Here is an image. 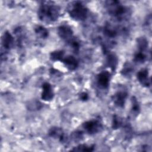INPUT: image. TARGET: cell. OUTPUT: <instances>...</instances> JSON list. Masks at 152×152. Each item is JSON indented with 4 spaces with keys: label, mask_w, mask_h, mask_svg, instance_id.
<instances>
[{
    "label": "cell",
    "mask_w": 152,
    "mask_h": 152,
    "mask_svg": "<svg viewBox=\"0 0 152 152\" xmlns=\"http://www.w3.org/2000/svg\"><path fill=\"white\" fill-rule=\"evenodd\" d=\"M60 9L52 2H44L38 10L39 19L46 23L55 21L59 17Z\"/></svg>",
    "instance_id": "obj_1"
},
{
    "label": "cell",
    "mask_w": 152,
    "mask_h": 152,
    "mask_svg": "<svg viewBox=\"0 0 152 152\" xmlns=\"http://www.w3.org/2000/svg\"><path fill=\"white\" fill-rule=\"evenodd\" d=\"M68 12L70 17L77 21H83L87 17L88 10L80 2L74 1L71 2L68 7Z\"/></svg>",
    "instance_id": "obj_2"
},
{
    "label": "cell",
    "mask_w": 152,
    "mask_h": 152,
    "mask_svg": "<svg viewBox=\"0 0 152 152\" xmlns=\"http://www.w3.org/2000/svg\"><path fill=\"white\" fill-rule=\"evenodd\" d=\"M106 7L109 14L118 20H124L128 14V9L118 1H107Z\"/></svg>",
    "instance_id": "obj_3"
},
{
    "label": "cell",
    "mask_w": 152,
    "mask_h": 152,
    "mask_svg": "<svg viewBox=\"0 0 152 152\" xmlns=\"http://www.w3.org/2000/svg\"><path fill=\"white\" fill-rule=\"evenodd\" d=\"M83 127L88 134L92 135L100 132L102 129V125L99 121L91 119L84 122Z\"/></svg>",
    "instance_id": "obj_4"
},
{
    "label": "cell",
    "mask_w": 152,
    "mask_h": 152,
    "mask_svg": "<svg viewBox=\"0 0 152 152\" xmlns=\"http://www.w3.org/2000/svg\"><path fill=\"white\" fill-rule=\"evenodd\" d=\"M110 74L108 71H102L97 77V84L101 89H106L109 85Z\"/></svg>",
    "instance_id": "obj_5"
},
{
    "label": "cell",
    "mask_w": 152,
    "mask_h": 152,
    "mask_svg": "<svg viewBox=\"0 0 152 152\" xmlns=\"http://www.w3.org/2000/svg\"><path fill=\"white\" fill-rule=\"evenodd\" d=\"M58 34L62 39L69 42L72 39L73 31L70 27L66 25H62L58 27Z\"/></svg>",
    "instance_id": "obj_6"
},
{
    "label": "cell",
    "mask_w": 152,
    "mask_h": 152,
    "mask_svg": "<svg viewBox=\"0 0 152 152\" xmlns=\"http://www.w3.org/2000/svg\"><path fill=\"white\" fill-rule=\"evenodd\" d=\"M128 93L125 90L118 91L112 97V100L115 104L119 107H122L125 103Z\"/></svg>",
    "instance_id": "obj_7"
},
{
    "label": "cell",
    "mask_w": 152,
    "mask_h": 152,
    "mask_svg": "<svg viewBox=\"0 0 152 152\" xmlns=\"http://www.w3.org/2000/svg\"><path fill=\"white\" fill-rule=\"evenodd\" d=\"M53 91L52 86L49 83H44L42 85L41 98L45 101H50L53 98Z\"/></svg>",
    "instance_id": "obj_8"
},
{
    "label": "cell",
    "mask_w": 152,
    "mask_h": 152,
    "mask_svg": "<svg viewBox=\"0 0 152 152\" xmlns=\"http://www.w3.org/2000/svg\"><path fill=\"white\" fill-rule=\"evenodd\" d=\"M1 42L2 47L5 49L10 50L14 46V39L9 31H6L2 35Z\"/></svg>",
    "instance_id": "obj_9"
},
{
    "label": "cell",
    "mask_w": 152,
    "mask_h": 152,
    "mask_svg": "<svg viewBox=\"0 0 152 152\" xmlns=\"http://www.w3.org/2000/svg\"><path fill=\"white\" fill-rule=\"evenodd\" d=\"M137 77L140 84L145 87H148L150 85V80L148 77L147 69H142L137 72Z\"/></svg>",
    "instance_id": "obj_10"
},
{
    "label": "cell",
    "mask_w": 152,
    "mask_h": 152,
    "mask_svg": "<svg viewBox=\"0 0 152 152\" xmlns=\"http://www.w3.org/2000/svg\"><path fill=\"white\" fill-rule=\"evenodd\" d=\"M48 134L50 137L55 139H58L61 142H64L66 140V137L63 130L58 127L51 128L49 131Z\"/></svg>",
    "instance_id": "obj_11"
},
{
    "label": "cell",
    "mask_w": 152,
    "mask_h": 152,
    "mask_svg": "<svg viewBox=\"0 0 152 152\" xmlns=\"http://www.w3.org/2000/svg\"><path fill=\"white\" fill-rule=\"evenodd\" d=\"M62 61L65 66L69 70H74L78 66L77 60L71 55H68L65 58H64Z\"/></svg>",
    "instance_id": "obj_12"
},
{
    "label": "cell",
    "mask_w": 152,
    "mask_h": 152,
    "mask_svg": "<svg viewBox=\"0 0 152 152\" xmlns=\"http://www.w3.org/2000/svg\"><path fill=\"white\" fill-rule=\"evenodd\" d=\"M118 58L114 53H109L106 58V64L112 70H115L118 65Z\"/></svg>",
    "instance_id": "obj_13"
},
{
    "label": "cell",
    "mask_w": 152,
    "mask_h": 152,
    "mask_svg": "<svg viewBox=\"0 0 152 152\" xmlns=\"http://www.w3.org/2000/svg\"><path fill=\"white\" fill-rule=\"evenodd\" d=\"M34 31L37 36L42 39H45L48 37L49 32L48 30L42 26H37L34 28Z\"/></svg>",
    "instance_id": "obj_14"
},
{
    "label": "cell",
    "mask_w": 152,
    "mask_h": 152,
    "mask_svg": "<svg viewBox=\"0 0 152 152\" xmlns=\"http://www.w3.org/2000/svg\"><path fill=\"white\" fill-rule=\"evenodd\" d=\"M104 34L106 36L110 38L115 37L118 34L116 29L110 24H107L103 29Z\"/></svg>",
    "instance_id": "obj_15"
},
{
    "label": "cell",
    "mask_w": 152,
    "mask_h": 152,
    "mask_svg": "<svg viewBox=\"0 0 152 152\" xmlns=\"http://www.w3.org/2000/svg\"><path fill=\"white\" fill-rule=\"evenodd\" d=\"M133 72H134L133 66L130 63H128V62H126L125 64L121 71L122 74L125 77H130L132 75Z\"/></svg>",
    "instance_id": "obj_16"
},
{
    "label": "cell",
    "mask_w": 152,
    "mask_h": 152,
    "mask_svg": "<svg viewBox=\"0 0 152 152\" xmlns=\"http://www.w3.org/2000/svg\"><path fill=\"white\" fill-rule=\"evenodd\" d=\"M64 56V52L62 50H56L50 53V58L52 61H61L63 59Z\"/></svg>",
    "instance_id": "obj_17"
},
{
    "label": "cell",
    "mask_w": 152,
    "mask_h": 152,
    "mask_svg": "<svg viewBox=\"0 0 152 152\" xmlns=\"http://www.w3.org/2000/svg\"><path fill=\"white\" fill-rule=\"evenodd\" d=\"M137 45H138V48L139 49V51L141 52H144L148 46V43L147 40L145 38L141 37H139L137 39Z\"/></svg>",
    "instance_id": "obj_18"
},
{
    "label": "cell",
    "mask_w": 152,
    "mask_h": 152,
    "mask_svg": "<svg viewBox=\"0 0 152 152\" xmlns=\"http://www.w3.org/2000/svg\"><path fill=\"white\" fill-rule=\"evenodd\" d=\"M145 59H146V55L144 52L138 51L134 55V61L137 63L141 64L144 62L145 61Z\"/></svg>",
    "instance_id": "obj_19"
},
{
    "label": "cell",
    "mask_w": 152,
    "mask_h": 152,
    "mask_svg": "<svg viewBox=\"0 0 152 152\" xmlns=\"http://www.w3.org/2000/svg\"><path fill=\"white\" fill-rule=\"evenodd\" d=\"M140 105L138 104L137 99L135 97H133L132 99V108H131V112L132 115H137L140 112Z\"/></svg>",
    "instance_id": "obj_20"
},
{
    "label": "cell",
    "mask_w": 152,
    "mask_h": 152,
    "mask_svg": "<svg viewBox=\"0 0 152 152\" xmlns=\"http://www.w3.org/2000/svg\"><path fill=\"white\" fill-rule=\"evenodd\" d=\"M72 150L73 151H92L94 150V146L93 145H87L86 144H81L78 145L77 147H75Z\"/></svg>",
    "instance_id": "obj_21"
},
{
    "label": "cell",
    "mask_w": 152,
    "mask_h": 152,
    "mask_svg": "<svg viewBox=\"0 0 152 152\" xmlns=\"http://www.w3.org/2000/svg\"><path fill=\"white\" fill-rule=\"evenodd\" d=\"M122 124V121L121 118L118 116V115H114L113 118V121H112V128L114 129L119 128Z\"/></svg>",
    "instance_id": "obj_22"
},
{
    "label": "cell",
    "mask_w": 152,
    "mask_h": 152,
    "mask_svg": "<svg viewBox=\"0 0 152 152\" xmlns=\"http://www.w3.org/2000/svg\"><path fill=\"white\" fill-rule=\"evenodd\" d=\"M42 104L37 101H33L31 102V103H29L28 104V109H30V110H38L39 109H40L42 106L41 105Z\"/></svg>",
    "instance_id": "obj_23"
},
{
    "label": "cell",
    "mask_w": 152,
    "mask_h": 152,
    "mask_svg": "<svg viewBox=\"0 0 152 152\" xmlns=\"http://www.w3.org/2000/svg\"><path fill=\"white\" fill-rule=\"evenodd\" d=\"M70 43V46L72 48V49H73V50L74 52H78L80 48V44L79 43L75 40H73L72 39L69 42Z\"/></svg>",
    "instance_id": "obj_24"
},
{
    "label": "cell",
    "mask_w": 152,
    "mask_h": 152,
    "mask_svg": "<svg viewBox=\"0 0 152 152\" xmlns=\"http://www.w3.org/2000/svg\"><path fill=\"white\" fill-rule=\"evenodd\" d=\"M72 137L75 141L80 140L83 138V134L80 131H76L72 134Z\"/></svg>",
    "instance_id": "obj_25"
},
{
    "label": "cell",
    "mask_w": 152,
    "mask_h": 152,
    "mask_svg": "<svg viewBox=\"0 0 152 152\" xmlns=\"http://www.w3.org/2000/svg\"><path fill=\"white\" fill-rule=\"evenodd\" d=\"M80 98L82 101H86L88 99V95L86 92H83L80 95Z\"/></svg>",
    "instance_id": "obj_26"
}]
</instances>
